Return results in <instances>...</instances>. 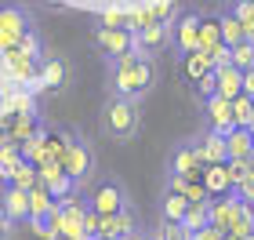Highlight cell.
Segmentation results:
<instances>
[{
    "label": "cell",
    "mask_w": 254,
    "mask_h": 240,
    "mask_svg": "<svg viewBox=\"0 0 254 240\" xmlns=\"http://www.w3.org/2000/svg\"><path fill=\"white\" fill-rule=\"evenodd\" d=\"M131 204V197H127V186L117 178V175H95L91 178V186H87V208L91 211H98L102 219L106 215H117L120 208H127Z\"/></svg>",
    "instance_id": "obj_3"
},
{
    "label": "cell",
    "mask_w": 254,
    "mask_h": 240,
    "mask_svg": "<svg viewBox=\"0 0 254 240\" xmlns=\"http://www.w3.org/2000/svg\"><path fill=\"white\" fill-rule=\"evenodd\" d=\"M192 87H196V98H200V102H207L211 95H218V80H214V70L207 73V77H200Z\"/></svg>",
    "instance_id": "obj_32"
},
{
    "label": "cell",
    "mask_w": 254,
    "mask_h": 240,
    "mask_svg": "<svg viewBox=\"0 0 254 240\" xmlns=\"http://www.w3.org/2000/svg\"><path fill=\"white\" fill-rule=\"evenodd\" d=\"M98 124H102V135L113 139L117 146H127L138 139L142 131V106L134 98H120V95H106L102 102V113H98Z\"/></svg>",
    "instance_id": "obj_2"
},
{
    "label": "cell",
    "mask_w": 254,
    "mask_h": 240,
    "mask_svg": "<svg viewBox=\"0 0 254 240\" xmlns=\"http://www.w3.org/2000/svg\"><path fill=\"white\" fill-rule=\"evenodd\" d=\"M18 51H22V55H26V59H33V62H40V59H44V55H48V51H44V37H40V33H37V26H33V29L26 33V37H22V40H18Z\"/></svg>",
    "instance_id": "obj_28"
},
{
    "label": "cell",
    "mask_w": 254,
    "mask_h": 240,
    "mask_svg": "<svg viewBox=\"0 0 254 240\" xmlns=\"http://www.w3.org/2000/svg\"><path fill=\"white\" fill-rule=\"evenodd\" d=\"M251 135H254V128H251Z\"/></svg>",
    "instance_id": "obj_40"
},
{
    "label": "cell",
    "mask_w": 254,
    "mask_h": 240,
    "mask_svg": "<svg viewBox=\"0 0 254 240\" xmlns=\"http://www.w3.org/2000/svg\"><path fill=\"white\" fill-rule=\"evenodd\" d=\"M29 29H33V15H29L26 4H18V0L0 4V51L18 48V40L26 37Z\"/></svg>",
    "instance_id": "obj_5"
},
{
    "label": "cell",
    "mask_w": 254,
    "mask_h": 240,
    "mask_svg": "<svg viewBox=\"0 0 254 240\" xmlns=\"http://www.w3.org/2000/svg\"><path fill=\"white\" fill-rule=\"evenodd\" d=\"M233 15L244 22V29H247V40H254V0H229L225 4Z\"/></svg>",
    "instance_id": "obj_26"
},
{
    "label": "cell",
    "mask_w": 254,
    "mask_h": 240,
    "mask_svg": "<svg viewBox=\"0 0 254 240\" xmlns=\"http://www.w3.org/2000/svg\"><path fill=\"white\" fill-rule=\"evenodd\" d=\"M40 182V171H37V164L33 160H26L22 157L15 167H11V175H7V186H18V189H33Z\"/></svg>",
    "instance_id": "obj_22"
},
{
    "label": "cell",
    "mask_w": 254,
    "mask_h": 240,
    "mask_svg": "<svg viewBox=\"0 0 254 240\" xmlns=\"http://www.w3.org/2000/svg\"><path fill=\"white\" fill-rule=\"evenodd\" d=\"M200 18H203V11H196V7L178 11V15L171 18V44H175L178 59L200 48Z\"/></svg>",
    "instance_id": "obj_6"
},
{
    "label": "cell",
    "mask_w": 254,
    "mask_h": 240,
    "mask_svg": "<svg viewBox=\"0 0 254 240\" xmlns=\"http://www.w3.org/2000/svg\"><path fill=\"white\" fill-rule=\"evenodd\" d=\"M233 193H236L240 200H247L251 208H254V171H247V175H244V182H236V186H233Z\"/></svg>",
    "instance_id": "obj_33"
},
{
    "label": "cell",
    "mask_w": 254,
    "mask_h": 240,
    "mask_svg": "<svg viewBox=\"0 0 254 240\" xmlns=\"http://www.w3.org/2000/svg\"><path fill=\"white\" fill-rule=\"evenodd\" d=\"M138 233H142V226H138V211H134V204H127V208H120L117 215H106V219H102L98 240H131Z\"/></svg>",
    "instance_id": "obj_9"
},
{
    "label": "cell",
    "mask_w": 254,
    "mask_h": 240,
    "mask_svg": "<svg viewBox=\"0 0 254 240\" xmlns=\"http://www.w3.org/2000/svg\"><path fill=\"white\" fill-rule=\"evenodd\" d=\"M203 167L207 164H203L200 150H196V139L192 142H178L171 160H167V175H182V178H200Z\"/></svg>",
    "instance_id": "obj_10"
},
{
    "label": "cell",
    "mask_w": 254,
    "mask_h": 240,
    "mask_svg": "<svg viewBox=\"0 0 254 240\" xmlns=\"http://www.w3.org/2000/svg\"><path fill=\"white\" fill-rule=\"evenodd\" d=\"M233 66L236 70H251L254 66V40H240L233 48Z\"/></svg>",
    "instance_id": "obj_31"
},
{
    "label": "cell",
    "mask_w": 254,
    "mask_h": 240,
    "mask_svg": "<svg viewBox=\"0 0 254 240\" xmlns=\"http://www.w3.org/2000/svg\"><path fill=\"white\" fill-rule=\"evenodd\" d=\"M149 233H153L156 240H189L186 226H182V222H167V219H156V226Z\"/></svg>",
    "instance_id": "obj_29"
},
{
    "label": "cell",
    "mask_w": 254,
    "mask_h": 240,
    "mask_svg": "<svg viewBox=\"0 0 254 240\" xmlns=\"http://www.w3.org/2000/svg\"><path fill=\"white\" fill-rule=\"evenodd\" d=\"M37 80L48 91H65L69 80H73V66H69L65 59H59V55H44V59L37 62Z\"/></svg>",
    "instance_id": "obj_12"
},
{
    "label": "cell",
    "mask_w": 254,
    "mask_h": 240,
    "mask_svg": "<svg viewBox=\"0 0 254 240\" xmlns=\"http://www.w3.org/2000/svg\"><path fill=\"white\" fill-rule=\"evenodd\" d=\"M196 150H200L203 164H225V160H229V153H225V135H222V131H211V128H207L200 139H196Z\"/></svg>",
    "instance_id": "obj_16"
},
{
    "label": "cell",
    "mask_w": 254,
    "mask_h": 240,
    "mask_svg": "<svg viewBox=\"0 0 254 240\" xmlns=\"http://www.w3.org/2000/svg\"><path fill=\"white\" fill-rule=\"evenodd\" d=\"M55 204H59V200H55L51 193L40 186V182L29 189V211H33V219H40V215H51V208H55Z\"/></svg>",
    "instance_id": "obj_25"
},
{
    "label": "cell",
    "mask_w": 254,
    "mask_h": 240,
    "mask_svg": "<svg viewBox=\"0 0 254 240\" xmlns=\"http://www.w3.org/2000/svg\"><path fill=\"white\" fill-rule=\"evenodd\" d=\"M233 120H236V128H254V98L251 95L233 98Z\"/></svg>",
    "instance_id": "obj_27"
},
{
    "label": "cell",
    "mask_w": 254,
    "mask_h": 240,
    "mask_svg": "<svg viewBox=\"0 0 254 240\" xmlns=\"http://www.w3.org/2000/svg\"><path fill=\"white\" fill-rule=\"evenodd\" d=\"M203 117H207V128H211V131L229 135V131L236 128V120H233V102L222 98V95H211V98L203 102Z\"/></svg>",
    "instance_id": "obj_14"
},
{
    "label": "cell",
    "mask_w": 254,
    "mask_h": 240,
    "mask_svg": "<svg viewBox=\"0 0 254 240\" xmlns=\"http://www.w3.org/2000/svg\"><path fill=\"white\" fill-rule=\"evenodd\" d=\"M182 226L192 233V230H203V226H211V200H189V211Z\"/></svg>",
    "instance_id": "obj_24"
},
{
    "label": "cell",
    "mask_w": 254,
    "mask_h": 240,
    "mask_svg": "<svg viewBox=\"0 0 254 240\" xmlns=\"http://www.w3.org/2000/svg\"><path fill=\"white\" fill-rule=\"evenodd\" d=\"M22 157H26V153H22V146H18V142H11V139H4V142H0V175L7 178V175H11V167H15Z\"/></svg>",
    "instance_id": "obj_30"
},
{
    "label": "cell",
    "mask_w": 254,
    "mask_h": 240,
    "mask_svg": "<svg viewBox=\"0 0 254 240\" xmlns=\"http://www.w3.org/2000/svg\"><path fill=\"white\" fill-rule=\"evenodd\" d=\"M37 171H40V186L48 189L55 200H65V197H73V193H80V186L65 175V167L59 160H44V164H37Z\"/></svg>",
    "instance_id": "obj_11"
},
{
    "label": "cell",
    "mask_w": 254,
    "mask_h": 240,
    "mask_svg": "<svg viewBox=\"0 0 254 240\" xmlns=\"http://www.w3.org/2000/svg\"><path fill=\"white\" fill-rule=\"evenodd\" d=\"M142 240H156V237H153V233H142Z\"/></svg>",
    "instance_id": "obj_37"
},
{
    "label": "cell",
    "mask_w": 254,
    "mask_h": 240,
    "mask_svg": "<svg viewBox=\"0 0 254 240\" xmlns=\"http://www.w3.org/2000/svg\"><path fill=\"white\" fill-rule=\"evenodd\" d=\"M189 211V197L186 193H175V189H164V200H160V219L167 222H182Z\"/></svg>",
    "instance_id": "obj_19"
},
{
    "label": "cell",
    "mask_w": 254,
    "mask_h": 240,
    "mask_svg": "<svg viewBox=\"0 0 254 240\" xmlns=\"http://www.w3.org/2000/svg\"><path fill=\"white\" fill-rule=\"evenodd\" d=\"M189 240H225V233L214 230V226H203V230H192Z\"/></svg>",
    "instance_id": "obj_34"
},
{
    "label": "cell",
    "mask_w": 254,
    "mask_h": 240,
    "mask_svg": "<svg viewBox=\"0 0 254 240\" xmlns=\"http://www.w3.org/2000/svg\"><path fill=\"white\" fill-rule=\"evenodd\" d=\"M211 70H214V62H211V55H207V51L196 48V51H189V55H182V73H186L192 84H196L200 77H207Z\"/></svg>",
    "instance_id": "obj_20"
},
{
    "label": "cell",
    "mask_w": 254,
    "mask_h": 240,
    "mask_svg": "<svg viewBox=\"0 0 254 240\" xmlns=\"http://www.w3.org/2000/svg\"><path fill=\"white\" fill-rule=\"evenodd\" d=\"M244 95L254 98V66H251V70H244Z\"/></svg>",
    "instance_id": "obj_36"
},
{
    "label": "cell",
    "mask_w": 254,
    "mask_h": 240,
    "mask_svg": "<svg viewBox=\"0 0 254 240\" xmlns=\"http://www.w3.org/2000/svg\"><path fill=\"white\" fill-rule=\"evenodd\" d=\"M62 167H65V175L73 178L80 189L91 186V178H95V150H91V142H87L80 131L69 135V146H65Z\"/></svg>",
    "instance_id": "obj_4"
},
{
    "label": "cell",
    "mask_w": 254,
    "mask_h": 240,
    "mask_svg": "<svg viewBox=\"0 0 254 240\" xmlns=\"http://www.w3.org/2000/svg\"><path fill=\"white\" fill-rule=\"evenodd\" d=\"M156 80H160V66L156 59H149L142 51H127L109 62V95L142 102L156 87Z\"/></svg>",
    "instance_id": "obj_1"
},
{
    "label": "cell",
    "mask_w": 254,
    "mask_h": 240,
    "mask_svg": "<svg viewBox=\"0 0 254 240\" xmlns=\"http://www.w3.org/2000/svg\"><path fill=\"white\" fill-rule=\"evenodd\" d=\"M91 44L98 48V55H106V62H113V59H120V55L134 51V29H127V26H95Z\"/></svg>",
    "instance_id": "obj_7"
},
{
    "label": "cell",
    "mask_w": 254,
    "mask_h": 240,
    "mask_svg": "<svg viewBox=\"0 0 254 240\" xmlns=\"http://www.w3.org/2000/svg\"><path fill=\"white\" fill-rule=\"evenodd\" d=\"M222 44V22H218V11L214 15H207L203 11V18H200V51H211Z\"/></svg>",
    "instance_id": "obj_23"
},
{
    "label": "cell",
    "mask_w": 254,
    "mask_h": 240,
    "mask_svg": "<svg viewBox=\"0 0 254 240\" xmlns=\"http://www.w3.org/2000/svg\"><path fill=\"white\" fill-rule=\"evenodd\" d=\"M214 80H218V95L222 98H240L244 95V70H236L233 62H225V66H214Z\"/></svg>",
    "instance_id": "obj_15"
},
{
    "label": "cell",
    "mask_w": 254,
    "mask_h": 240,
    "mask_svg": "<svg viewBox=\"0 0 254 240\" xmlns=\"http://www.w3.org/2000/svg\"><path fill=\"white\" fill-rule=\"evenodd\" d=\"M0 204H4V215H7L11 226H26V222H33V211H29V189L4 186V193H0Z\"/></svg>",
    "instance_id": "obj_13"
},
{
    "label": "cell",
    "mask_w": 254,
    "mask_h": 240,
    "mask_svg": "<svg viewBox=\"0 0 254 240\" xmlns=\"http://www.w3.org/2000/svg\"><path fill=\"white\" fill-rule=\"evenodd\" d=\"M218 22H222V44H229V48H236L240 40H247V29H244V22H240L229 7L218 11Z\"/></svg>",
    "instance_id": "obj_21"
},
{
    "label": "cell",
    "mask_w": 254,
    "mask_h": 240,
    "mask_svg": "<svg viewBox=\"0 0 254 240\" xmlns=\"http://www.w3.org/2000/svg\"><path fill=\"white\" fill-rule=\"evenodd\" d=\"M4 139H7V135H4V131H0V142H4Z\"/></svg>",
    "instance_id": "obj_38"
},
{
    "label": "cell",
    "mask_w": 254,
    "mask_h": 240,
    "mask_svg": "<svg viewBox=\"0 0 254 240\" xmlns=\"http://www.w3.org/2000/svg\"><path fill=\"white\" fill-rule=\"evenodd\" d=\"M171 48H175L171 44V22H145L134 29V51L149 55V59H160Z\"/></svg>",
    "instance_id": "obj_8"
},
{
    "label": "cell",
    "mask_w": 254,
    "mask_h": 240,
    "mask_svg": "<svg viewBox=\"0 0 254 240\" xmlns=\"http://www.w3.org/2000/svg\"><path fill=\"white\" fill-rule=\"evenodd\" d=\"M247 240H254V233H251V237H247Z\"/></svg>",
    "instance_id": "obj_39"
},
{
    "label": "cell",
    "mask_w": 254,
    "mask_h": 240,
    "mask_svg": "<svg viewBox=\"0 0 254 240\" xmlns=\"http://www.w3.org/2000/svg\"><path fill=\"white\" fill-rule=\"evenodd\" d=\"M225 153L229 160H254V135L251 128H233L225 135Z\"/></svg>",
    "instance_id": "obj_17"
},
{
    "label": "cell",
    "mask_w": 254,
    "mask_h": 240,
    "mask_svg": "<svg viewBox=\"0 0 254 240\" xmlns=\"http://www.w3.org/2000/svg\"><path fill=\"white\" fill-rule=\"evenodd\" d=\"M11 233H15V226L7 222V215H4V204H0V240H11Z\"/></svg>",
    "instance_id": "obj_35"
},
{
    "label": "cell",
    "mask_w": 254,
    "mask_h": 240,
    "mask_svg": "<svg viewBox=\"0 0 254 240\" xmlns=\"http://www.w3.org/2000/svg\"><path fill=\"white\" fill-rule=\"evenodd\" d=\"M200 182L207 186V193L211 197H225V193H233V178H229V167L225 164H207Z\"/></svg>",
    "instance_id": "obj_18"
}]
</instances>
